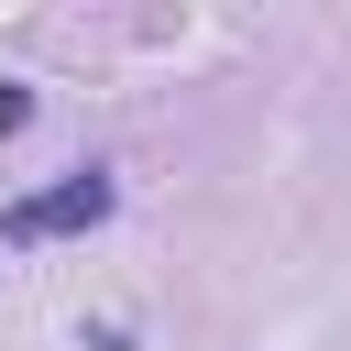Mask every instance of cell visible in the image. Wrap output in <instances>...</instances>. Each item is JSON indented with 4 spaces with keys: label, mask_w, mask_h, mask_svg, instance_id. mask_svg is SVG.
Instances as JSON below:
<instances>
[{
    "label": "cell",
    "mask_w": 351,
    "mask_h": 351,
    "mask_svg": "<svg viewBox=\"0 0 351 351\" xmlns=\"http://www.w3.org/2000/svg\"><path fill=\"white\" fill-rule=\"evenodd\" d=\"M99 208H110V176H66L55 197H22L0 230H11V241H44V230H88Z\"/></svg>",
    "instance_id": "6da1fadb"
}]
</instances>
